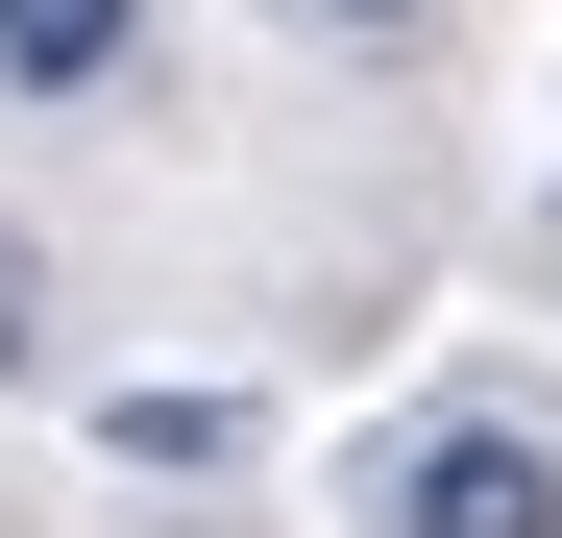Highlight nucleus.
<instances>
[{
    "instance_id": "obj_4",
    "label": "nucleus",
    "mask_w": 562,
    "mask_h": 538,
    "mask_svg": "<svg viewBox=\"0 0 562 538\" xmlns=\"http://www.w3.org/2000/svg\"><path fill=\"white\" fill-rule=\"evenodd\" d=\"M318 25H416V0H318Z\"/></svg>"
},
{
    "instance_id": "obj_3",
    "label": "nucleus",
    "mask_w": 562,
    "mask_h": 538,
    "mask_svg": "<svg viewBox=\"0 0 562 538\" xmlns=\"http://www.w3.org/2000/svg\"><path fill=\"white\" fill-rule=\"evenodd\" d=\"M0 368H25V245H0Z\"/></svg>"
},
{
    "instance_id": "obj_1",
    "label": "nucleus",
    "mask_w": 562,
    "mask_h": 538,
    "mask_svg": "<svg viewBox=\"0 0 562 538\" xmlns=\"http://www.w3.org/2000/svg\"><path fill=\"white\" fill-rule=\"evenodd\" d=\"M392 538H562V440L538 416H416L392 440Z\"/></svg>"
},
{
    "instance_id": "obj_2",
    "label": "nucleus",
    "mask_w": 562,
    "mask_h": 538,
    "mask_svg": "<svg viewBox=\"0 0 562 538\" xmlns=\"http://www.w3.org/2000/svg\"><path fill=\"white\" fill-rule=\"evenodd\" d=\"M123 25H147V0H0V74H25V99H99Z\"/></svg>"
}]
</instances>
